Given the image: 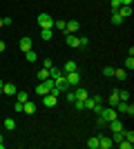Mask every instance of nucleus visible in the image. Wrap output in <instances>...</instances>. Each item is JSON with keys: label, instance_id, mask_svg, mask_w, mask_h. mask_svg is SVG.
Wrapping results in <instances>:
<instances>
[{"label": "nucleus", "instance_id": "4", "mask_svg": "<svg viewBox=\"0 0 134 149\" xmlns=\"http://www.w3.org/2000/svg\"><path fill=\"white\" fill-rule=\"evenodd\" d=\"M114 109H116V111H123V113H130V116L134 113V105H130L128 100H119Z\"/></svg>", "mask_w": 134, "mask_h": 149}, {"label": "nucleus", "instance_id": "3", "mask_svg": "<svg viewBox=\"0 0 134 149\" xmlns=\"http://www.w3.org/2000/svg\"><path fill=\"white\" fill-rule=\"evenodd\" d=\"M85 109H92V111H101L103 107H101V96H94V98H87L85 100Z\"/></svg>", "mask_w": 134, "mask_h": 149}, {"label": "nucleus", "instance_id": "26", "mask_svg": "<svg viewBox=\"0 0 134 149\" xmlns=\"http://www.w3.org/2000/svg\"><path fill=\"white\" fill-rule=\"evenodd\" d=\"M116 102H119V91H112V96H109V107H116Z\"/></svg>", "mask_w": 134, "mask_h": 149}, {"label": "nucleus", "instance_id": "14", "mask_svg": "<svg viewBox=\"0 0 134 149\" xmlns=\"http://www.w3.org/2000/svg\"><path fill=\"white\" fill-rule=\"evenodd\" d=\"M22 111L25 113H34L36 111V105H34L32 100H27V102H22Z\"/></svg>", "mask_w": 134, "mask_h": 149}, {"label": "nucleus", "instance_id": "34", "mask_svg": "<svg viewBox=\"0 0 134 149\" xmlns=\"http://www.w3.org/2000/svg\"><path fill=\"white\" fill-rule=\"evenodd\" d=\"M87 45H89V40H87L85 36H81V38H78V47H87Z\"/></svg>", "mask_w": 134, "mask_h": 149}, {"label": "nucleus", "instance_id": "33", "mask_svg": "<svg viewBox=\"0 0 134 149\" xmlns=\"http://www.w3.org/2000/svg\"><path fill=\"white\" fill-rule=\"evenodd\" d=\"M103 76L112 78V76H114V69H112V67H105V69H103Z\"/></svg>", "mask_w": 134, "mask_h": 149}, {"label": "nucleus", "instance_id": "38", "mask_svg": "<svg viewBox=\"0 0 134 149\" xmlns=\"http://www.w3.org/2000/svg\"><path fill=\"white\" fill-rule=\"evenodd\" d=\"M119 7H121V2H119V0H112V11H116Z\"/></svg>", "mask_w": 134, "mask_h": 149}, {"label": "nucleus", "instance_id": "9", "mask_svg": "<svg viewBox=\"0 0 134 149\" xmlns=\"http://www.w3.org/2000/svg\"><path fill=\"white\" fill-rule=\"evenodd\" d=\"M29 49H32V38L22 36V38H20V51L25 54V51H29Z\"/></svg>", "mask_w": 134, "mask_h": 149}, {"label": "nucleus", "instance_id": "15", "mask_svg": "<svg viewBox=\"0 0 134 149\" xmlns=\"http://www.w3.org/2000/svg\"><path fill=\"white\" fill-rule=\"evenodd\" d=\"M114 78L116 80H125L128 78V69H114Z\"/></svg>", "mask_w": 134, "mask_h": 149}, {"label": "nucleus", "instance_id": "42", "mask_svg": "<svg viewBox=\"0 0 134 149\" xmlns=\"http://www.w3.org/2000/svg\"><path fill=\"white\" fill-rule=\"evenodd\" d=\"M0 149H5V138L0 136Z\"/></svg>", "mask_w": 134, "mask_h": 149}, {"label": "nucleus", "instance_id": "35", "mask_svg": "<svg viewBox=\"0 0 134 149\" xmlns=\"http://www.w3.org/2000/svg\"><path fill=\"white\" fill-rule=\"evenodd\" d=\"M74 105H76V109L81 111V109H85V100H74Z\"/></svg>", "mask_w": 134, "mask_h": 149}, {"label": "nucleus", "instance_id": "29", "mask_svg": "<svg viewBox=\"0 0 134 149\" xmlns=\"http://www.w3.org/2000/svg\"><path fill=\"white\" fill-rule=\"evenodd\" d=\"M132 145H134V143H130V140H125V138H123L121 143H119V147H121V149H132Z\"/></svg>", "mask_w": 134, "mask_h": 149}, {"label": "nucleus", "instance_id": "31", "mask_svg": "<svg viewBox=\"0 0 134 149\" xmlns=\"http://www.w3.org/2000/svg\"><path fill=\"white\" fill-rule=\"evenodd\" d=\"M119 100H130V91L121 89V91H119Z\"/></svg>", "mask_w": 134, "mask_h": 149}, {"label": "nucleus", "instance_id": "41", "mask_svg": "<svg viewBox=\"0 0 134 149\" xmlns=\"http://www.w3.org/2000/svg\"><path fill=\"white\" fill-rule=\"evenodd\" d=\"M5 49H7V45L2 42V40H0V54H2V51H5Z\"/></svg>", "mask_w": 134, "mask_h": 149}, {"label": "nucleus", "instance_id": "27", "mask_svg": "<svg viewBox=\"0 0 134 149\" xmlns=\"http://www.w3.org/2000/svg\"><path fill=\"white\" fill-rule=\"evenodd\" d=\"M5 129H9V131L16 129V120H13V118H7L5 120Z\"/></svg>", "mask_w": 134, "mask_h": 149}, {"label": "nucleus", "instance_id": "5", "mask_svg": "<svg viewBox=\"0 0 134 149\" xmlns=\"http://www.w3.org/2000/svg\"><path fill=\"white\" fill-rule=\"evenodd\" d=\"M65 80H67L69 87H76L78 82H81V76H78V71H69V74L65 76Z\"/></svg>", "mask_w": 134, "mask_h": 149}, {"label": "nucleus", "instance_id": "36", "mask_svg": "<svg viewBox=\"0 0 134 149\" xmlns=\"http://www.w3.org/2000/svg\"><path fill=\"white\" fill-rule=\"evenodd\" d=\"M51 65H54V60H51V58H45V60H43V67H45V69H49Z\"/></svg>", "mask_w": 134, "mask_h": 149}, {"label": "nucleus", "instance_id": "11", "mask_svg": "<svg viewBox=\"0 0 134 149\" xmlns=\"http://www.w3.org/2000/svg\"><path fill=\"white\" fill-rule=\"evenodd\" d=\"M78 27H81V25H78L76 20H69V22H65V31H67V33H76Z\"/></svg>", "mask_w": 134, "mask_h": 149}, {"label": "nucleus", "instance_id": "10", "mask_svg": "<svg viewBox=\"0 0 134 149\" xmlns=\"http://www.w3.org/2000/svg\"><path fill=\"white\" fill-rule=\"evenodd\" d=\"M56 100H58V96H54V93H47V96H43L45 107H54V105H56Z\"/></svg>", "mask_w": 134, "mask_h": 149}, {"label": "nucleus", "instance_id": "22", "mask_svg": "<svg viewBox=\"0 0 134 149\" xmlns=\"http://www.w3.org/2000/svg\"><path fill=\"white\" fill-rule=\"evenodd\" d=\"M74 93H76V100H87V98H89L85 89H76V91H74Z\"/></svg>", "mask_w": 134, "mask_h": 149}, {"label": "nucleus", "instance_id": "2", "mask_svg": "<svg viewBox=\"0 0 134 149\" xmlns=\"http://www.w3.org/2000/svg\"><path fill=\"white\" fill-rule=\"evenodd\" d=\"M38 27L40 29H54V18L49 13H38Z\"/></svg>", "mask_w": 134, "mask_h": 149}, {"label": "nucleus", "instance_id": "1", "mask_svg": "<svg viewBox=\"0 0 134 149\" xmlns=\"http://www.w3.org/2000/svg\"><path fill=\"white\" fill-rule=\"evenodd\" d=\"M119 118V111H116L114 107H103L101 111H98V125L101 127H107V123Z\"/></svg>", "mask_w": 134, "mask_h": 149}, {"label": "nucleus", "instance_id": "24", "mask_svg": "<svg viewBox=\"0 0 134 149\" xmlns=\"http://www.w3.org/2000/svg\"><path fill=\"white\" fill-rule=\"evenodd\" d=\"M123 18L119 16V11H112V25H121Z\"/></svg>", "mask_w": 134, "mask_h": 149}, {"label": "nucleus", "instance_id": "37", "mask_svg": "<svg viewBox=\"0 0 134 149\" xmlns=\"http://www.w3.org/2000/svg\"><path fill=\"white\" fill-rule=\"evenodd\" d=\"M13 111H16V113H22V102H16V105H13Z\"/></svg>", "mask_w": 134, "mask_h": 149}, {"label": "nucleus", "instance_id": "39", "mask_svg": "<svg viewBox=\"0 0 134 149\" xmlns=\"http://www.w3.org/2000/svg\"><path fill=\"white\" fill-rule=\"evenodd\" d=\"M121 2V7H132V0H119Z\"/></svg>", "mask_w": 134, "mask_h": 149}, {"label": "nucleus", "instance_id": "13", "mask_svg": "<svg viewBox=\"0 0 134 149\" xmlns=\"http://www.w3.org/2000/svg\"><path fill=\"white\" fill-rule=\"evenodd\" d=\"M60 76H63V71H60L56 65H51V67H49V78H54V80H56V78H60Z\"/></svg>", "mask_w": 134, "mask_h": 149}, {"label": "nucleus", "instance_id": "25", "mask_svg": "<svg viewBox=\"0 0 134 149\" xmlns=\"http://www.w3.org/2000/svg\"><path fill=\"white\" fill-rule=\"evenodd\" d=\"M47 78H49V69H40V71H38V80H47Z\"/></svg>", "mask_w": 134, "mask_h": 149}, {"label": "nucleus", "instance_id": "19", "mask_svg": "<svg viewBox=\"0 0 134 149\" xmlns=\"http://www.w3.org/2000/svg\"><path fill=\"white\" fill-rule=\"evenodd\" d=\"M107 125L112 127V131H121V129H123V123H121L119 118H116V120H112V123H107Z\"/></svg>", "mask_w": 134, "mask_h": 149}, {"label": "nucleus", "instance_id": "32", "mask_svg": "<svg viewBox=\"0 0 134 149\" xmlns=\"http://www.w3.org/2000/svg\"><path fill=\"white\" fill-rule=\"evenodd\" d=\"M65 98H67V102H74V100H76V93L74 91H65Z\"/></svg>", "mask_w": 134, "mask_h": 149}, {"label": "nucleus", "instance_id": "28", "mask_svg": "<svg viewBox=\"0 0 134 149\" xmlns=\"http://www.w3.org/2000/svg\"><path fill=\"white\" fill-rule=\"evenodd\" d=\"M125 69H128V71H132V69H134V58L132 56L125 58Z\"/></svg>", "mask_w": 134, "mask_h": 149}, {"label": "nucleus", "instance_id": "30", "mask_svg": "<svg viewBox=\"0 0 134 149\" xmlns=\"http://www.w3.org/2000/svg\"><path fill=\"white\" fill-rule=\"evenodd\" d=\"M112 140H114V143H121V140H123V129H121V131H114Z\"/></svg>", "mask_w": 134, "mask_h": 149}, {"label": "nucleus", "instance_id": "17", "mask_svg": "<svg viewBox=\"0 0 134 149\" xmlns=\"http://www.w3.org/2000/svg\"><path fill=\"white\" fill-rule=\"evenodd\" d=\"M25 58H27L29 62H36V60H38V54H36L34 49H29V51H25Z\"/></svg>", "mask_w": 134, "mask_h": 149}, {"label": "nucleus", "instance_id": "12", "mask_svg": "<svg viewBox=\"0 0 134 149\" xmlns=\"http://www.w3.org/2000/svg\"><path fill=\"white\" fill-rule=\"evenodd\" d=\"M116 11H119V16H121L123 20H125V18H132V7H119Z\"/></svg>", "mask_w": 134, "mask_h": 149}, {"label": "nucleus", "instance_id": "16", "mask_svg": "<svg viewBox=\"0 0 134 149\" xmlns=\"http://www.w3.org/2000/svg\"><path fill=\"white\" fill-rule=\"evenodd\" d=\"M40 38L43 40H51L54 38V29H40Z\"/></svg>", "mask_w": 134, "mask_h": 149}, {"label": "nucleus", "instance_id": "18", "mask_svg": "<svg viewBox=\"0 0 134 149\" xmlns=\"http://www.w3.org/2000/svg\"><path fill=\"white\" fill-rule=\"evenodd\" d=\"M54 31H63V33H67V31H65V20H54Z\"/></svg>", "mask_w": 134, "mask_h": 149}, {"label": "nucleus", "instance_id": "23", "mask_svg": "<svg viewBox=\"0 0 134 149\" xmlns=\"http://www.w3.org/2000/svg\"><path fill=\"white\" fill-rule=\"evenodd\" d=\"M65 71H67V74H69V71H76V62H74V60H67V62H65Z\"/></svg>", "mask_w": 134, "mask_h": 149}, {"label": "nucleus", "instance_id": "43", "mask_svg": "<svg viewBox=\"0 0 134 149\" xmlns=\"http://www.w3.org/2000/svg\"><path fill=\"white\" fill-rule=\"evenodd\" d=\"M2 85H5V80H0V91H2Z\"/></svg>", "mask_w": 134, "mask_h": 149}, {"label": "nucleus", "instance_id": "6", "mask_svg": "<svg viewBox=\"0 0 134 149\" xmlns=\"http://www.w3.org/2000/svg\"><path fill=\"white\" fill-rule=\"evenodd\" d=\"M112 145H114V140L109 136H98V149H112Z\"/></svg>", "mask_w": 134, "mask_h": 149}, {"label": "nucleus", "instance_id": "40", "mask_svg": "<svg viewBox=\"0 0 134 149\" xmlns=\"http://www.w3.org/2000/svg\"><path fill=\"white\" fill-rule=\"evenodd\" d=\"M11 25V18H2V27H9Z\"/></svg>", "mask_w": 134, "mask_h": 149}, {"label": "nucleus", "instance_id": "21", "mask_svg": "<svg viewBox=\"0 0 134 149\" xmlns=\"http://www.w3.org/2000/svg\"><path fill=\"white\" fill-rule=\"evenodd\" d=\"M87 147L89 149H98V136H92V138H89V140H87Z\"/></svg>", "mask_w": 134, "mask_h": 149}, {"label": "nucleus", "instance_id": "7", "mask_svg": "<svg viewBox=\"0 0 134 149\" xmlns=\"http://www.w3.org/2000/svg\"><path fill=\"white\" fill-rule=\"evenodd\" d=\"M16 91H18V87H16L13 82H5V85H2V93H5V96H16Z\"/></svg>", "mask_w": 134, "mask_h": 149}, {"label": "nucleus", "instance_id": "8", "mask_svg": "<svg viewBox=\"0 0 134 149\" xmlns=\"http://www.w3.org/2000/svg\"><path fill=\"white\" fill-rule=\"evenodd\" d=\"M65 42H67V47H78V36L76 33H65Z\"/></svg>", "mask_w": 134, "mask_h": 149}, {"label": "nucleus", "instance_id": "20", "mask_svg": "<svg viewBox=\"0 0 134 149\" xmlns=\"http://www.w3.org/2000/svg\"><path fill=\"white\" fill-rule=\"evenodd\" d=\"M16 98H18V102H27V100H29V93L27 91H16Z\"/></svg>", "mask_w": 134, "mask_h": 149}, {"label": "nucleus", "instance_id": "44", "mask_svg": "<svg viewBox=\"0 0 134 149\" xmlns=\"http://www.w3.org/2000/svg\"><path fill=\"white\" fill-rule=\"evenodd\" d=\"M0 27H2V18H0Z\"/></svg>", "mask_w": 134, "mask_h": 149}]
</instances>
